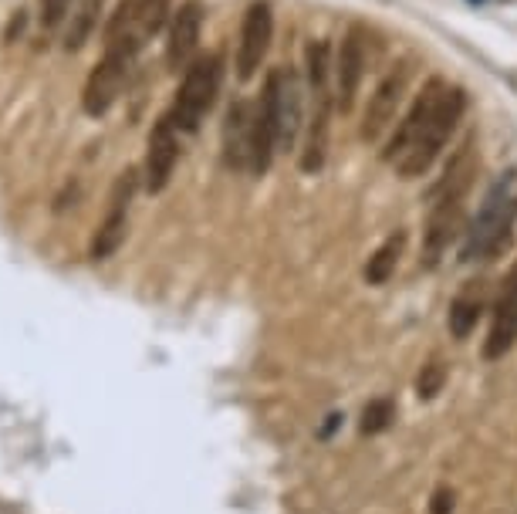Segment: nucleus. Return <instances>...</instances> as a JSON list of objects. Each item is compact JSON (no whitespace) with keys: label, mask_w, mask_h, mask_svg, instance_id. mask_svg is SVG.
<instances>
[{"label":"nucleus","mask_w":517,"mask_h":514,"mask_svg":"<svg viewBox=\"0 0 517 514\" xmlns=\"http://www.w3.org/2000/svg\"><path fill=\"white\" fill-rule=\"evenodd\" d=\"M71 11V0H41V28L55 31Z\"/></svg>","instance_id":"5701e85b"},{"label":"nucleus","mask_w":517,"mask_h":514,"mask_svg":"<svg viewBox=\"0 0 517 514\" xmlns=\"http://www.w3.org/2000/svg\"><path fill=\"white\" fill-rule=\"evenodd\" d=\"M254 105L247 99H237L227 109L224 119V156L237 170H251V139H254Z\"/></svg>","instance_id":"f3484780"},{"label":"nucleus","mask_w":517,"mask_h":514,"mask_svg":"<svg viewBox=\"0 0 517 514\" xmlns=\"http://www.w3.org/2000/svg\"><path fill=\"white\" fill-rule=\"evenodd\" d=\"M406 251V230H396V234H389L386 241L376 247V254L369 257V264H365V281L369 285H386V281L396 274V264L399 257Z\"/></svg>","instance_id":"6ab92c4d"},{"label":"nucleus","mask_w":517,"mask_h":514,"mask_svg":"<svg viewBox=\"0 0 517 514\" xmlns=\"http://www.w3.org/2000/svg\"><path fill=\"white\" fill-rule=\"evenodd\" d=\"M132 61L136 58L119 55V51H105L102 61L92 68V75H88V82H85V92H82V109L92 115V119L109 112L115 99L122 95Z\"/></svg>","instance_id":"1a4fd4ad"},{"label":"nucleus","mask_w":517,"mask_h":514,"mask_svg":"<svg viewBox=\"0 0 517 514\" xmlns=\"http://www.w3.org/2000/svg\"><path fill=\"white\" fill-rule=\"evenodd\" d=\"M176 159H180V139H176V126L166 119H159L153 132H149V146H146V190L149 193H163L169 180H173Z\"/></svg>","instance_id":"2eb2a0df"},{"label":"nucleus","mask_w":517,"mask_h":514,"mask_svg":"<svg viewBox=\"0 0 517 514\" xmlns=\"http://www.w3.org/2000/svg\"><path fill=\"white\" fill-rule=\"evenodd\" d=\"M443 379H447V372H443L440 362L423 366V372L416 376V396H420V400H433V396L443 389Z\"/></svg>","instance_id":"4be33fe9"},{"label":"nucleus","mask_w":517,"mask_h":514,"mask_svg":"<svg viewBox=\"0 0 517 514\" xmlns=\"http://www.w3.org/2000/svg\"><path fill=\"white\" fill-rule=\"evenodd\" d=\"M447 88H450V85L443 82V78H430V82L423 85V92L416 95L413 105H409L406 119L399 122L396 132L389 136L386 149H382V159H386V163H396V156L403 153V149H406L409 143H413L416 136H420L423 126L430 122V115H433L436 105H440V99H443V92H447Z\"/></svg>","instance_id":"4468645a"},{"label":"nucleus","mask_w":517,"mask_h":514,"mask_svg":"<svg viewBox=\"0 0 517 514\" xmlns=\"http://www.w3.org/2000/svg\"><path fill=\"white\" fill-rule=\"evenodd\" d=\"M514 342H517V261L511 264L501 295H497L494 318H490V332L484 342V356L504 359L514 349Z\"/></svg>","instance_id":"ddd939ff"},{"label":"nucleus","mask_w":517,"mask_h":514,"mask_svg":"<svg viewBox=\"0 0 517 514\" xmlns=\"http://www.w3.org/2000/svg\"><path fill=\"white\" fill-rule=\"evenodd\" d=\"M200 28H203V7L200 0H186L180 11L169 21V41H166V65L173 72L193 65L196 44H200Z\"/></svg>","instance_id":"dca6fc26"},{"label":"nucleus","mask_w":517,"mask_h":514,"mask_svg":"<svg viewBox=\"0 0 517 514\" xmlns=\"http://www.w3.org/2000/svg\"><path fill=\"white\" fill-rule=\"evenodd\" d=\"M406 99V68H396L376 85V92L369 95V105H365L362 115V139L365 143H379L386 136V129L396 119L399 105Z\"/></svg>","instance_id":"9b49d317"},{"label":"nucleus","mask_w":517,"mask_h":514,"mask_svg":"<svg viewBox=\"0 0 517 514\" xmlns=\"http://www.w3.org/2000/svg\"><path fill=\"white\" fill-rule=\"evenodd\" d=\"M470 190H440L433 193V210H430V220H426V230H423V257H420V268L433 271L436 264L443 261V254L450 251L453 237L460 234V224H463V200H467Z\"/></svg>","instance_id":"0eeeda50"},{"label":"nucleus","mask_w":517,"mask_h":514,"mask_svg":"<svg viewBox=\"0 0 517 514\" xmlns=\"http://www.w3.org/2000/svg\"><path fill=\"white\" fill-rule=\"evenodd\" d=\"M463 112H467V95H463L460 88H447V92H443V99H440V105L433 109L430 122L423 126V132L403 149V153L396 156V163H392L403 180H416V176L430 173V166L436 163V156H440L443 146L450 143L453 129L460 126Z\"/></svg>","instance_id":"7ed1b4c3"},{"label":"nucleus","mask_w":517,"mask_h":514,"mask_svg":"<svg viewBox=\"0 0 517 514\" xmlns=\"http://www.w3.org/2000/svg\"><path fill=\"white\" fill-rule=\"evenodd\" d=\"M274 38V11L267 0H254L240 24V41H237V78L251 82L257 68L264 65L267 51H271Z\"/></svg>","instance_id":"6e6552de"},{"label":"nucleus","mask_w":517,"mask_h":514,"mask_svg":"<svg viewBox=\"0 0 517 514\" xmlns=\"http://www.w3.org/2000/svg\"><path fill=\"white\" fill-rule=\"evenodd\" d=\"M132 193H136V170H126L115 180L112 186V200H109V217L98 224L95 237H92V261H105V257H112L119 251V244L126 241V210H129V200Z\"/></svg>","instance_id":"9d476101"},{"label":"nucleus","mask_w":517,"mask_h":514,"mask_svg":"<svg viewBox=\"0 0 517 514\" xmlns=\"http://www.w3.org/2000/svg\"><path fill=\"white\" fill-rule=\"evenodd\" d=\"M392 420H396V406H392V400H372V403L362 410L359 430L365 433V437H376V433L389 430Z\"/></svg>","instance_id":"412c9836"},{"label":"nucleus","mask_w":517,"mask_h":514,"mask_svg":"<svg viewBox=\"0 0 517 514\" xmlns=\"http://www.w3.org/2000/svg\"><path fill=\"white\" fill-rule=\"evenodd\" d=\"M264 112L274 126V136H278V149H294L301 132V119H305V99H301V82L291 68H274L264 82Z\"/></svg>","instance_id":"423d86ee"},{"label":"nucleus","mask_w":517,"mask_h":514,"mask_svg":"<svg viewBox=\"0 0 517 514\" xmlns=\"http://www.w3.org/2000/svg\"><path fill=\"white\" fill-rule=\"evenodd\" d=\"M487 308V291H484V281H467L457 298L450 301V315H447V325H450V335L457 342L470 339V332L477 329L480 315Z\"/></svg>","instance_id":"a211bd4d"},{"label":"nucleus","mask_w":517,"mask_h":514,"mask_svg":"<svg viewBox=\"0 0 517 514\" xmlns=\"http://www.w3.org/2000/svg\"><path fill=\"white\" fill-rule=\"evenodd\" d=\"M102 7H105V0H82V4H78V11L71 14V24H68V34H65L68 51H78L88 38H92Z\"/></svg>","instance_id":"aec40b11"},{"label":"nucleus","mask_w":517,"mask_h":514,"mask_svg":"<svg viewBox=\"0 0 517 514\" xmlns=\"http://www.w3.org/2000/svg\"><path fill=\"white\" fill-rule=\"evenodd\" d=\"M514 224H517V197L511 193V180H504L487 193L474 227H470L467 237H463L460 261L463 264L494 261V257L511 244Z\"/></svg>","instance_id":"f03ea898"},{"label":"nucleus","mask_w":517,"mask_h":514,"mask_svg":"<svg viewBox=\"0 0 517 514\" xmlns=\"http://www.w3.org/2000/svg\"><path fill=\"white\" fill-rule=\"evenodd\" d=\"M169 0H119L105 24V51L136 58L159 31L166 28Z\"/></svg>","instance_id":"20e7f679"},{"label":"nucleus","mask_w":517,"mask_h":514,"mask_svg":"<svg viewBox=\"0 0 517 514\" xmlns=\"http://www.w3.org/2000/svg\"><path fill=\"white\" fill-rule=\"evenodd\" d=\"M305 68L311 85V119L301 146V170L318 173L328 156V132H332V105H335V61L328 55V41H311L305 48Z\"/></svg>","instance_id":"f257e3e1"},{"label":"nucleus","mask_w":517,"mask_h":514,"mask_svg":"<svg viewBox=\"0 0 517 514\" xmlns=\"http://www.w3.org/2000/svg\"><path fill=\"white\" fill-rule=\"evenodd\" d=\"M220 78H224V58H220V55L193 58V65L186 68V75L180 82V92H176L173 109H169L166 119L183 132L200 129L203 115L210 112V105L220 92Z\"/></svg>","instance_id":"39448f33"},{"label":"nucleus","mask_w":517,"mask_h":514,"mask_svg":"<svg viewBox=\"0 0 517 514\" xmlns=\"http://www.w3.org/2000/svg\"><path fill=\"white\" fill-rule=\"evenodd\" d=\"M365 78V34L362 28H352L338 44L335 55V105L342 112H352L355 95Z\"/></svg>","instance_id":"f8f14e48"},{"label":"nucleus","mask_w":517,"mask_h":514,"mask_svg":"<svg viewBox=\"0 0 517 514\" xmlns=\"http://www.w3.org/2000/svg\"><path fill=\"white\" fill-rule=\"evenodd\" d=\"M453 511V491L450 487H440L430 501V514H450Z\"/></svg>","instance_id":"b1692460"}]
</instances>
